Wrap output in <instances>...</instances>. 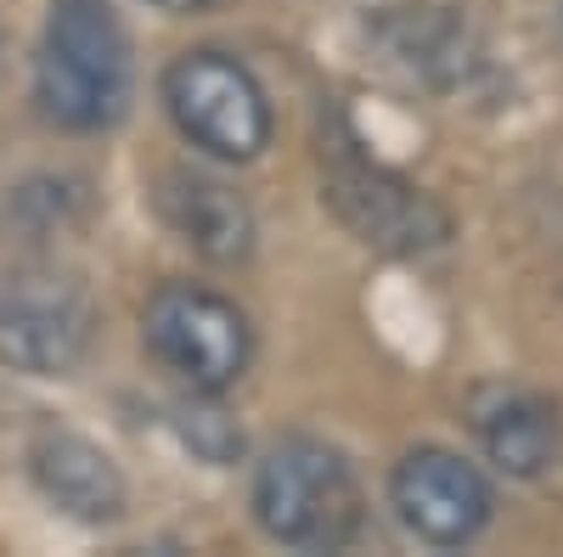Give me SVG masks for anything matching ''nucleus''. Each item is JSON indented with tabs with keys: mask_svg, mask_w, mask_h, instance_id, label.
I'll return each instance as SVG.
<instances>
[{
	"mask_svg": "<svg viewBox=\"0 0 563 557\" xmlns=\"http://www.w3.org/2000/svg\"><path fill=\"white\" fill-rule=\"evenodd\" d=\"M254 519L294 552H339L361 535V484L321 439H282L254 474Z\"/></svg>",
	"mask_w": 563,
	"mask_h": 557,
	"instance_id": "f03ea898",
	"label": "nucleus"
},
{
	"mask_svg": "<svg viewBox=\"0 0 563 557\" xmlns=\"http://www.w3.org/2000/svg\"><path fill=\"white\" fill-rule=\"evenodd\" d=\"M366 34L389 68H400L411 85H429V90L462 85L479 57L474 23L462 18V7H384Z\"/></svg>",
	"mask_w": 563,
	"mask_h": 557,
	"instance_id": "6e6552de",
	"label": "nucleus"
},
{
	"mask_svg": "<svg viewBox=\"0 0 563 557\" xmlns=\"http://www.w3.org/2000/svg\"><path fill=\"white\" fill-rule=\"evenodd\" d=\"M29 474L45 490V501L63 506L79 524H113L124 519V474L113 456L74 428H40L29 445Z\"/></svg>",
	"mask_w": 563,
	"mask_h": 557,
	"instance_id": "1a4fd4ad",
	"label": "nucleus"
},
{
	"mask_svg": "<svg viewBox=\"0 0 563 557\" xmlns=\"http://www.w3.org/2000/svg\"><path fill=\"white\" fill-rule=\"evenodd\" d=\"M389 501L400 524L429 546H467L490 524V506H496L474 461H462L456 450H440V445L400 456V468L389 479Z\"/></svg>",
	"mask_w": 563,
	"mask_h": 557,
	"instance_id": "0eeeda50",
	"label": "nucleus"
},
{
	"mask_svg": "<svg viewBox=\"0 0 563 557\" xmlns=\"http://www.w3.org/2000/svg\"><path fill=\"white\" fill-rule=\"evenodd\" d=\"M141 338L198 394L231 389L249 371V355H254L249 315L231 299L192 288V282H164L147 299V310H141Z\"/></svg>",
	"mask_w": 563,
	"mask_h": 557,
	"instance_id": "39448f33",
	"label": "nucleus"
},
{
	"mask_svg": "<svg viewBox=\"0 0 563 557\" xmlns=\"http://www.w3.org/2000/svg\"><path fill=\"white\" fill-rule=\"evenodd\" d=\"M90 299L79 282L57 270H18L0 282V360L34 371V378H63L90 349Z\"/></svg>",
	"mask_w": 563,
	"mask_h": 557,
	"instance_id": "423d86ee",
	"label": "nucleus"
},
{
	"mask_svg": "<svg viewBox=\"0 0 563 557\" xmlns=\"http://www.w3.org/2000/svg\"><path fill=\"white\" fill-rule=\"evenodd\" d=\"M321 198L333 203V214L366 248H384V254H400V259L434 254L451 237V214L422 192L417 180H406L400 169L372 164L366 153H355V142H327Z\"/></svg>",
	"mask_w": 563,
	"mask_h": 557,
	"instance_id": "7ed1b4c3",
	"label": "nucleus"
},
{
	"mask_svg": "<svg viewBox=\"0 0 563 557\" xmlns=\"http://www.w3.org/2000/svg\"><path fill=\"white\" fill-rule=\"evenodd\" d=\"M164 102L192 147L225 164H249L271 142V102L260 79L225 52H186L164 74Z\"/></svg>",
	"mask_w": 563,
	"mask_h": 557,
	"instance_id": "20e7f679",
	"label": "nucleus"
},
{
	"mask_svg": "<svg viewBox=\"0 0 563 557\" xmlns=\"http://www.w3.org/2000/svg\"><path fill=\"white\" fill-rule=\"evenodd\" d=\"M158 209L169 220V231L198 248L203 259L214 265H231L254 248V214L249 203L231 192L225 180L214 175H198V169H169L164 175V192H158Z\"/></svg>",
	"mask_w": 563,
	"mask_h": 557,
	"instance_id": "9d476101",
	"label": "nucleus"
},
{
	"mask_svg": "<svg viewBox=\"0 0 563 557\" xmlns=\"http://www.w3.org/2000/svg\"><path fill=\"white\" fill-rule=\"evenodd\" d=\"M40 113L63 130H108L130 102V40L108 0H57L34 63Z\"/></svg>",
	"mask_w": 563,
	"mask_h": 557,
	"instance_id": "f257e3e1",
	"label": "nucleus"
},
{
	"mask_svg": "<svg viewBox=\"0 0 563 557\" xmlns=\"http://www.w3.org/2000/svg\"><path fill=\"white\" fill-rule=\"evenodd\" d=\"M147 7H158V12H198V7H209V0H147Z\"/></svg>",
	"mask_w": 563,
	"mask_h": 557,
	"instance_id": "f8f14e48",
	"label": "nucleus"
},
{
	"mask_svg": "<svg viewBox=\"0 0 563 557\" xmlns=\"http://www.w3.org/2000/svg\"><path fill=\"white\" fill-rule=\"evenodd\" d=\"M474 428L485 456L507 479H536L558 456V405L536 389L496 383L474 400Z\"/></svg>",
	"mask_w": 563,
	"mask_h": 557,
	"instance_id": "9b49d317",
	"label": "nucleus"
}]
</instances>
